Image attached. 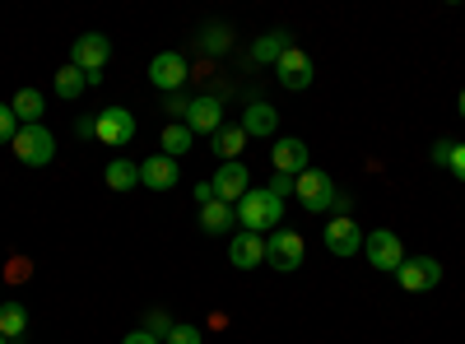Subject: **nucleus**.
<instances>
[{
  "label": "nucleus",
  "mask_w": 465,
  "mask_h": 344,
  "mask_svg": "<svg viewBox=\"0 0 465 344\" xmlns=\"http://www.w3.org/2000/svg\"><path fill=\"white\" fill-rule=\"evenodd\" d=\"M275 80L284 84V89H307L312 84V61H307V52H298V47H289L280 61H275Z\"/></svg>",
  "instance_id": "nucleus-13"
},
{
  "label": "nucleus",
  "mask_w": 465,
  "mask_h": 344,
  "mask_svg": "<svg viewBox=\"0 0 465 344\" xmlns=\"http://www.w3.org/2000/svg\"><path fill=\"white\" fill-rule=\"evenodd\" d=\"M270 196H275V201H289V196H293V177L275 172V177H270Z\"/></svg>",
  "instance_id": "nucleus-28"
},
{
  "label": "nucleus",
  "mask_w": 465,
  "mask_h": 344,
  "mask_svg": "<svg viewBox=\"0 0 465 344\" xmlns=\"http://www.w3.org/2000/svg\"><path fill=\"white\" fill-rule=\"evenodd\" d=\"M232 223H238L232 205H223V201H210V205H201V228H205V233H228Z\"/></svg>",
  "instance_id": "nucleus-21"
},
{
  "label": "nucleus",
  "mask_w": 465,
  "mask_h": 344,
  "mask_svg": "<svg viewBox=\"0 0 465 344\" xmlns=\"http://www.w3.org/2000/svg\"><path fill=\"white\" fill-rule=\"evenodd\" d=\"M228 260L238 265V270H256V265H265V238L261 233H232Z\"/></svg>",
  "instance_id": "nucleus-15"
},
{
  "label": "nucleus",
  "mask_w": 465,
  "mask_h": 344,
  "mask_svg": "<svg viewBox=\"0 0 465 344\" xmlns=\"http://www.w3.org/2000/svg\"><path fill=\"white\" fill-rule=\"evenodd\" d=\"M15 159L19 163H28V168H47L52 159H56V135L47 131V126H19V135H15Z\"/></svg>",
  "instance_id": "nucleus-3"
},
{
  "label": "nucleus",
  "mask_w": 465,
  "mask_h": 344,
  "mask_svg": "<svg viewBox=\"0 0 465 344\" xmlns=\"http://www.w3.org/2000/svg\"><path fill=\"white\" fill-rule=\"evenodd\" d=\"M210 182H214V196H219L223 205H238V201L247 196V191H252V177H247L242 159H238V163H223Z\"/></svg>",
  "instance_id": "nucleus-12"
},
{
  "label": "nucleus",
  "mask_w": 465,
  "mask_h": 344,
  "mask_svg": "<svg viewBox=\"0 0 465 344\" xmlns=\"http://www.w3.org/2000/svg\"><path fill=\"white\" fill-rule=\"evenodd\" d=\"M451 149H456L451 140H438V144H433V163H442V168H447V163H451Z\"/></svg>",
  "instance_id": "nucleus-32"
},
{
  "label": "nucleus",
  "mask_w": 465,
  "mask_h": 344,
  "mask_svg": "<svg viewBox=\"0 0 465 344\" xmlns=\"http://www.w3.org/2000/svg\"><path fill=\"white\" fill-rule=\"evenodd\" d=\"M94 135L107 144V149H126L135 140V117L126 107H103L94 117Z\"/></svg>",
  "instance_id": "nucleus-6"
},
{
  "label": "nucleus",
  "mask_w": 465,
  "mask_h": 344,
  "mask_svg": "<svg viewBox=\"0 0 465 344\" xmlns=\"http://www.w3.org/2000/svg\"><path fill=\"white\" fill-rule=\"evenodd\" d=\"M0 344H5V335H0Z\"/></svg>",
  "instance_id": "nucleus-37"
},
{
  "label": "nucleus",
  "mask_w": 465,
  "mask_h": 344,
  "mask_svg": "<svg viewBox=\"0 0 465 344\" xmlns=\"http://www.w3.org/2000/svg\"><path fill=\"white\" fill-rule=\"evenodd\" d=\"M182 122H186V131H191V135H201V131H210V135H214V131L223 126V103H219L214 93H201V98H191V103H186V117H182Z\"/></svg>",
  "instance_id": "nucleus-11"
},
{
  "label": "nucleus",
  "mask_w": 465,
  "mask_h": 344,
  "mask_svg": "<svg viewBox=\"0 0 465 344\" xmlns=\"http://www.w3.org/2000/svg\"><path fill=\"white\" fill-rule=\"evenodd\" d=\"M396 280H401V289H410V293H429V289L442 284V260H433V256H405V265L396 270Z\"/></svg>",
  "instance_id": "nucleus-8"
},
{
  "label": "nucleus",
  "mask_w": 465,
  "mask_h": 344,
  "mask_svg": "<svg viewBox=\"0 0 465 344\" xmlns=\"http://www.w3.org/2000/svg\"><path fill=\"white\" fill-rule=\"evenodd\" d=\"M10 112L19 117V126H43L47 103H43V93H37V89H19V93H15V103H10Z\"/></svg>",
  "instance_id": "nucleus-18"
},
{
  "label": "nucleus",
  "mask_w": 465,
  "mask_h": 344,
  "mask_svg": "<svg viewBox=\"0 0 465 344\" xmlns=\"http://www.w3.org/2000/svg\"><path fill=\"white\" fill-rule=\"evenodd\" d=\"M24 330H28V312L19 308V302H0V335L19 339Z\"/></svg>",
  "instance_id": "nucleus-25"
},
{
  "label": "nucleus",
  "mask_w": 465,
  "mask_h": 344,
  "mask_svg": "<svg viewBox=\"0 0 465 344\" xmlns=\"http://www.w3.org/2000/svg\"><path fill=\"white\" fill-rule=\"evenodd\" d=\"M265 260L275 265V270H298L302 265V238L293 233V228H275V233L265 238Z\"/></svg>",
  "instance_id": "nucleus-9"
},
{
  "label": "nucleus",
  "mask_w": 465,
  "mask_h": 344,
  "mask_svg": "<svg viewBox=\"0 0 465 344\" xmlns=\"http://www.w3.org/2000/svg\"><path fill=\"white\" fill-rule=\"evenodd\" d=\"M122 344H163V339H159V335H149V330H131Z\"/></svg>",
  "instance_id": "nucleus-33"
},
{
  "label": "nucleus",
  "mask_w": 465,
  "mask_h": 344,
  "mask_svg": "<svg viewBox=\"0 0 465 344\" xmlns=\"http://www.w3.org/2000/svg\"><path fill=\"white\" fill-rule=\"evenodd\" d=\"M322 242H326V251H331L335 260H349V256H359V251H363V233H359V223L349 219V214H335V219L326 223Z\"/></svg>",
  "instance_id": "nucleus-7"
},
{
  "label": "nucleus",
  "mask_w": 465,
  "mask_h": 344,
  "mask_svg": "<svg viewBox=\"0 0 465 344\" xmlns=\"http://www.w3.org/2000/svg\"><path fill=\"white\" fill-rule=\"evenodd\" d=\"M293 43H289V33H265V37H256V47H252V61H270V65H275L284 52H289Z\"/></svg>",
  "instance_id": "nucleus-22"
},
{
  "label": "nucleus",
  "mask_w": 465,
  "mask_h": 344,
  "mask_svg": "<svg viewBox=\"0 0 465 344\" xmlns=\"http://www.w3.org/2000/svg\"><path fill=\"white\" fill-rule=\"evenodd\" d=\"M293 196L302 201V210H312V214H322V210H335V182H331V172H322V168H307V172H298L293 177Z\"/></svg>",
  "instance_id": "nucleus-2"
},
{
  "label": "nucleus",
  "mask_w": 465,
  "mask_h": 344,
  "mask_svg": "<svg viewBox=\"0 0 465 344\" xmlns=\"http://www.w3.org/2000/svg\"><path fill=\"white\" fill-rule=\"evenodd\" d=\"M242 144H247V131H242V126H219V131H214V154H219L223 163H238Z\"/></svg>",
  "instance_id": "nucleus-19"
},
{
  "label": "nucleus",
  "mask_w": 465,
  "mask_h": 344,
  "mask_svg": "<svg viewBox=\"0 0 465 344\" xmlns=\"http://www.w3.org/2000/svg\"><path fill=\"white\" fill-rule=\"evenodd\" d=\"M186 56L182 52H159L149 61V80H153V89H163V93H177L182 84H186Z\"/></svg>",
  "instance_id": "nucleus-10"
},
{
  "label": "nucleus",
  "mask_w": 465,
  "mask_h": 344,
  "mask_svg": "<svg viewBox=\"0 0 465 344\" xmlns=\"http://www.w3.org/2000/svg\"><path fill=\"white\" fill-rule=\"evenodd\" d=\"M232 214H238L242 233H275V223H284V201L270 196V186H252L247 196L232 205Z\"/></svg>",
  "instance_id": "nucleus-1"
},
{
  "label": "nucleus",
  "mask_w": 465,
  "mask_h": 344,
  "mask_svg": "<svg viewBox=\"0 0 465 344\" xmlns=\"http://www.w3.org/2000/svg\"><path fill=\"white\" fill-rule=\"evenodd\" d=\"M451 172H456V182H465V144H456L451 149V163H447Z\"/></svg>",
  "instance_id": "nucleus-31"
},
{
  "label": "nucleus",
  "mask_w": 465,
  "mask_h": 344,
  "mask_svg": "<svg viewBox=\"0 0 465 344\" xmlns=\"http://www.w3.org/2000/svg\"><path fill=\"white\" fill-rule=\"evenodd\" d=\"M159 144H163V154H168V159H182L186 149H196V135L186 131V122H173V126L163 131V140H159Z\"/></svg>",
  "instance_id": "nucleus-24"
},
{
  "label": "nucleus",
  "mask_w": 465,
  "mask_h": 344,
  "mask_svg": "<svg viewBox=\"0 0 465 344\" xmlns=\"http://www.w3.org/2000/svg\"><path fill=\"white\" fill-rule=\"evenodd\" d=\"M15 135H19V117L0 103V144H15Z\"/></svg>",
  "instance_id": "nucleus-26"
},
{
  "label": "nucleus",
  "mask_w": 465,
  "mask_h": 344,
  "mask_svg": "<svg viewBox=\"0 0 465 344\" xmlns=\"http://www.w3.org/2000/svg\"><path fill=\"white\" fill-rule=\"evenodd\" d=\"M84 89H89V74L84 70H74V65H61L56 70V98L70 103V98H80Z\"/></svg>",
  "instance_id": "nucleus-23"
},
{
  "label": "nucleus",
  "mask_w": 465,
  "mask_h": 344,
  "mask_svg": "<svg viewBox=\"0 0 465 344\" xmlns=\"http://www.w3.org/2000/svg\"><path fill=\"white\" fill-rule=\"evenodd\" d=\"M177 177H182L177 159H168V154H153V159L140 163V186H149V191H173Z\"/></svg>",
  "instance_id": "nucleus-16"
},
{
  "label": "nucleus",
  "mask_w": 465,
  "mask_h": 344,
  "mask_svg": "<svg viewBox=\"0 0 465 344\" xmlns=\"http://www.w3.org/2000/svg\"><path fill=\"white\" fill-rule=\"evenodd\" d=\"M275 126H280V112L270 107V103H252V107L242 112V131H247V140H252V135L270 140V135H275Z\"/></svg>",
  "instance_id": "nucleus-17"
},
{
  "label": "nucleus",
  "mask_w": 465,
  "mask_h": 344,
  "mask_svg": "<svg viewBox=\"0 0 465 344\" xmlns=\"http://www.w3.org/2000/svg\"><path fill=\"white\" fill-rule=\"evenodd\" d=\"M107 56H112V43H107L103 33H84V37H74V47H70V65H74V70H84V74H89V84L103 80Z\"/></svg>",
  "instance_id": "nucleus-5"
},
{
  "label": "nucleus",
  "mask_w": 465,
  "mask_h": 344,
  "mask_svg": "<svg viewBox=\"0 0 465 344\" xmlns=\"http://www.w3.org/2000/svg\"><path fill=\"white\" fill-rule=\"evenodd\" d=\"M460 117H465V89H460Z\"/></svg>",
  "instance_id": "nucleus-36"
},
{
  "label": "nucleus",
  "mask_w": 465,
  "mask_h": 344,
  "mask_svg": "<svg viewBox=\"0 0 465 344\" xmlns=\"http://www.w3.org/2000/svg\"><path fill=\"white\" fill-rule=\"evenodd\" d=\"M363 256H368L372 270H381V275H396L401 265H405V247H401V238L391 233V228H377V233H368V238H363Z\"/></svg>",
  "instance_id": "nucleus-4"
},
{
  "label": "nucleus",
  "mask_w": 465,
  "mask_h": 344,
  "mask_svg": "<svg viewBox=\"0 0 465 344\" xmlns=\"http://www.w3.org/2000/svg\"><path fill=\"white\" fill-rule=\"evenodd\" d=\"M186 103H191V98H182V93H168V112H173V117H186Z\"/></svg>",
  "instance_id": "nucleus-35"
},
{
  "label": "nucleus",
  "mask_w": 465,
  "mask_h": 344,
  "mask_svg": "<svg viewBox=\"0 0 465 344\" xmlns=\"http://www.w3.org/2000/svg\"><path fill=\"white\" fill-rule=\"evenodd\" d=\"M103 182H107L112 191H131V186H140V163H131V159H112L107 172H103Z\"/></svg>",
  "instance_id": "nucleus-20"
},
{
  "label": "nucleus",
  "mask_w": 465,
  "mask_h": 344,
  "mask_svg": "<svg viewBox=\"0 0 465 344\" xmlns=\"http://www.w3.org/2000/svg\"><path fill=\"white\" fill-rule=\"evenodd\" d=\"M144 330H149V335H159V339H168V330H173V321H168V317H163V312H153V317H149V326H144Z\"/></svg>",
  "instance_id": "nucleus-30"
},
{
  "label": "nucleus",
  "mask_w": 465,
  "mask_h": 344,
  "mask_svg": "<svg viewBox=\"0 0 465 344\" xmlns=\"http://www.w3.org/2000/svg\"><path fill=\"white\" fill-rule=\"evenodd\" d=\"M163 344H201V330L196 326H173Z\"/></svg>",
  "instance_id": "nucleus-27"
},
{
  "label": "nucleus",
  "mask_w": 465,
  "mask_h": 344,
  "mask_svg": "<svg viewBox=\"0 0 465 344\" xmlns=\"http://www.w3.org/2000/svg\"><path fill=\"white\" fill-rule=\"evenodd\" d=\"M270 163H275V172H284V177L307 172V144L293 140V135H280L275 144H270Z\"/></svg>",
  "instance_id": "nucleus-14"
},
{
  "label": "nucleus",
  "mask_w": 465,
  "mask_h": 344,
  "mask_svg": "<svg viewBox=\"0 0 465 344\" xmlns=\"http://www.w3.org/2000/svg\"><path fill=\"white\" fill-rule=\"evenodd\" d=\"M196 201H201V205L219 201V196H214V182H196Z\"/></svg>",
  "instance_id": "nucleus-34"
},
{
  "label": "nucleus",
  "mask_w": 465,
  "mask_h": 344,
  "mask_svg": "<svg viewBox=\"0 0 465 344\" xmlns=\"http://www.w3.org/2000/svg\"><path fill=\"white\" fill-rule=\"evenodd\" d=\"M228 47V28H210L205 33V52H223Z\"/></svg>",
  "instance_id": "nucleus-29"
}]
</instances>
